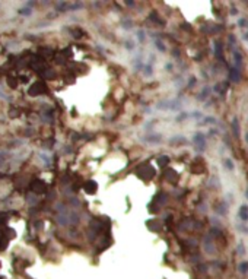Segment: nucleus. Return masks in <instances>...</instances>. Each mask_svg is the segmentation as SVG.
<instances>
[{
  "instance_id": "1",
  "label": "nucleus",
  "mask_w": 248,
  "mask_h": 279,
  "mask_svg": "<svg viewBox=\"0 0 248 279\" xmlns=\"http://www.w3.org/2000/svg\"><path fill=\"white\" fill-rule=\"evenodd\" d=\"M155 174H156V171H155V168L150 164H143L140 167V170H139V177L143 178L145 181L152 180L155 177Z\"/></svg>"
},
{
  "instance_id": "2",
  "label": "nucleus",
  "mask_w": 248,
  "mask_h": 279,
  "mask_svg": "<svg viewBox=\"0 0 248 279\" xmlns=\"http://www.w3.org/2000/svg\"><path fill=\"white\" fill-rule=\"evenodd\" d=\"M45 91H47V88H45V85H44V83L42 82H35L32 86L29 88V94H31V95H40V94H44Z\"/></svg>"
},
{
  "instance_id": "3",
  "label": "nucleus",
  "mask_w": 248,
  "mask_h": 279,
  "mask_svg": "<svg viewBox=\"0 0 248 279\" xmlns=\"http://www.w3.org/2000/svg\"><path fill=\"white\" fill-rule=\"evenodd\" d=\"M31 190L35 191V193H44L45 190H47V186H45V183L41 180H35L31 184Z\"/></svg>"
},
{
  "instance_id": "4",
  "label": "nucleus",
  "mask_w": 248,
  "mask_h": 279,
  "mask_svg": "<svg viewBox=\"0 0 248 279\" xmlns=\"http://www.w3.org/2000/svg\"><path fill=\"white\" fill-rule=\"evenodd\" d=\"M194 143H196V148H197V151H203L204 149V146H206V140H204V136L201 135V133H197L196 136H194Z\"/></svg>"
},
{
  "instance_id": "5",
  "label": "nucleus",
  "mask_w": 248,
  "mask_h": 279,
  "mask_svg": "<svg viewBox=\"0 0 248 279\" xmlns=\"http://www.w3.org/2000/svg\"><path fill=\"white\" fill-rule=\"evenodd\" d=\"M190 170L191 172H194V174H200V172L204 171V165H203V161L200 159H196V161H193V164L190 165Z\"/></svg>"
},
{
  "instance_id": "6",
  "label": "nucleus",
  "mask_w": 248,
  "mask_h": 279,
  "mask_svg": "<svg viewBox=\"0 0 248 279\" xmlns=\"http://www.w3.org/2000/svg\"><path fill=\"white\" fill-rule=\"evenodd\" d=\"M241 79V69H238V67H231L229 69V81H232V82H240Z\"/></svg>"
},
{
  "instance_id": "7",
  "label": "nucleus",
  "mask_w": 248,
  "mask_h": 279,
  "mask_svg": "<svg viewBox=\"0 0 248 279\" xmlns=\"http://www.w3.org/2000/svg\"><path fill=\"white\" fill-rule=\"evenodd\" d=\"M83 190L88 193V194H95L96 190H98V184L95 181H86L85 186H83Z\"/></svg>"
},
{
  "instance_id": "8",
  "label": "nucleus",
  "mask_w": 248,
  "mask_h": 279,
  "mask_svg": "<svg viewBox=\"0 0 248 279\" xmlns=\"http://www.w3.org/2000/svg\"><path fill=\"white\" fill-rule=\"evenodd\" d=\"M165 178L168 181H171V183H175V181H177V178H178L177 171H175V170H172V168H168V170L165 171Z\"/></svg>"
},
{
  "instance_id": "9",
  "label": "nucleus",
  "mask_w": 248,
  "mask_h": 279,
  "mask_svg": "<svg viewBox=\"0 0 248 279\" xmlns=\"http://www.w3.org/2000/svg\"><path fill=\"white\" fill-rule=\"evenodd\" d=\"M238 216L241 218V221H242V222H247L248 221V206L247 205H242L240 208Z\"/></svg>"
},
{
  "instance_id": "10",
  "label": "nucleus",
  "mask_w": 248,
  "mask_h": 279,
  "mask_svg": "<svg viewBox=\"0 0 248 279\" xmlns=\"http://www.w3.org/2000/svg\"><path fill=\"white\" fill-rule=\"evenodd\" d=\"M232 131H233V135H235V138L237 139H240V123H238V118L235 117L233 120H232Z\"/></svg>"
},
{
  "instance_id": "11",
  "label": "nucleus",
  "mask_w": 248,
  "mask_h": 279,
  "mask_svg": "<svg viewBox=\"0 0 248 279\" xmlns=\"http://www.w3.org/2000/svg\"><path fill=\"white\" fill-rule=\"evenodd\" d=\"M148 228L149 230H153V231H161L162 230V227H161V224L158 219H153V221H149L148 222Z\"/></svg>"
},
{
  "instance_id": "12",
  "label": "nucleus",
  "mask_w": 248,
  "mask_h": 279,
  "mask_svg": "<svg viewBox=\"0 0 248 279\" xmlns=\"http://www.w3.org/2000/svg\"><path fill=\"white\" fill-rule=\"evenodd\" d=\"M233 61H235V67H238V69L242 66V56H241L240 51H233Z\"/></svg>"
},
{
  "instance_id": "13",
  "label": "nucleus",
  "mask_w": 248,
  "mask_h": 279,
  "mask_svg": "<svg viewBox=\"0 0 248 279\" xmlns=\"http://www.w3.org/2000/svg\"><path fill=\"white\" fill-rule=\"evenodd\" d=\"M222 50H223L222 42H216V44H215V56L217 58H222V56H223Z\"/></svg>"
},
{
  "instance_id": "14",
  "label": "nucleus",
  "mask_w": 248,
  "mask_h": 279,
  "mask_svg": "<svg viewBox=\"0 0 248 279\" xmlns=\"http://www.w3.org/2000/svg\"><path fill=\"white\" fill-rule=\"evenodd\" d=\"M158 162H159L161 167H165V165L169 164V158H168V156H161V158L158 159Z\"/></svg>"
},
{
  "instance_id": "15",
  "label": "nucleus",
  "mask_w": 248,
  "mask_h": 279,
  "mask_svg": "<svg viewBox=\"0 0 248 279\" xmlns=\"http://www.w3.org/2000/svg\"><path fill=\"white\" fill-rule=\"evenodd\" d=\"M240 272L241 273H248V262H242L240 264Z\"/></svg>"
},
{
  "instance_id": "16",
  "label": "nucleus",
  "mask_w": 248,
  "mask_h": 279,
  "mask_svg": "<svg viewBox=\"0 0 248 279\" xmlns=\"http://www.w3.org/2000/svg\"><path fill=\"white\" fill-rule=\"evenodd\" d=\"M237 251L240 253V256L245 254V248H244V244H242V243H240V244H238V247H237Z\"/></svg>"
},
{
  "instance_id": "17",
  "label": "nucleus",
  "mask_w": 248,
  "mask_h": 279,
  "mask_svg": "<svg viewBox=\"0 0 248 279\" xmlns=\"http://www.w3.org/2000/svg\"><path fill=\"white\" fill-rule=\"evenodd\" d=\"M225 165H226V168H228V170H233V165H232V162L229 161V159H226V161H225Z\"/></svg>"
},
{
  "instance_id": "18",
  "label": "nucleus",
  "mask_w": 248,
  "mask_h": 279,
  "mask_svg": "<svg viewBox=\"0 0 248 279\" xmlns=\"http://www.w3.org/2000/svg\"><path fill=\"white\" fill-rule=\"evenodd\" d=\"M19 13H22V15H29V13H31V10H29V9H21V10H19Z\"/></svg>"
},
{
  "instance_id": "19",
  "label": "nucleus",
  "mask_w": 248,
  "mask_h": 279,
  "mask_svg": "<svg viewBox=\"0 0 248 279\" xmlns=\"http://www.w3.org/2000/svg\"><path fill=\"white\" fill-rule=\"evenodd\" d=\"M245 139H247V143H248V131H247V135H245Z\"/></svg>"
}]
</instances>
